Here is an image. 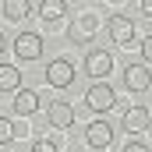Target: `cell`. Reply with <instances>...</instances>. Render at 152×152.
Here are the masks:
<instances>
[{
	"instance_id": "obj_2",
	"label": "cell",
	"mask_w": 152,
	"mask_h": 152,
	"mask_svg": "<svg viewBox=\"0 0 152 152\" xmlns=\"http://www.w3.org/2000/svg\"><path fill=\"white\" fill-rule=\"evenodd\" d=\"M85 145H88V149H96V152L110 149V145H113V124H110V120H103V117H96V120L85 127Z\"/></svg>"
},
{
	"instance_id": "obj_14",
	"label": "cell",
	"mask_w": 152,
	"mask_h": 152,
	"mask_svg": "<svg viewBox=\"0 0 152 152\" xmlns=\"http://www.w3.org/2000/svg\"><path fill=\"white\" fill-rule=\"evenodd\" d=\"M14 142V124L7 117H0V145H11Z\"/></svg>"
},
{
	"instance_id": "obj_13",
	"label": "cell",
	"mask_w": 152,
	"mask_h": 152,
	"mask_svg": "<svg viewBox=\"0 0 152 152\" xmlns=\"http://www.w3.org/2000/svg\"><path fill=\"white\" fill-rule=\"evenodd\" d=\"M39 14H42L46 21H57V18L67 14V0H42V4H39Z\"/></svg>"
},
{
	"instance_id": "obj_19",
	"label": "cell",
	"mask_w": 152,
	"mask_h": 152,
	"mask_svg": "<svg viewBox=\"0 0 152 152\" xmlns=\"http://www.w3.org/2000/svg\"><path fill=\"white\" fill-rule=\"evenodd\" d=\"M4 46H7V39H4V32H0V53H4Z\"/></svg>"
},
{
	"instance_id": "obj_4",
	"label": "cell",
	"mask_w": 152,
	"mask_h": 152,
	"mask_svg": "<svg viewBox=\"0 0 152 152\" xmlns=\"http://www.w3.org/2000/svg\"><path fill=\"white\" fill-rule=\"evenodd\" d=\"M113 103H117V92H113V85H106V81H96V85L85 92V106L96 110V113L113 110Z\"/></svg>"
},
{
	"instance_id": "obj_1",
	"label": "cell",
	"mask_w": 152,
	"mask_h": 152,
	"mask_svg": "<svg viewBox=\"0 0 152 152\" xmlns=\"http://www.w3.org/2000/svg\"><path fill=\"white\" fill-rule=\"evenodd\" d=\"M75 64L71 60H64V57H57V60H50L46 64V85L50 88H71L75 85Z\"/></svg>"
},
{
	"instance_id": "obj_6",
	"label": "cell",
	"mask_w": 152,
	"mask_h": 152,
	"mask_svg": "<svg viewBox=\"0 0 152 152\" xmlns=\"http://www.w3.org/2000/svg\"><path fill=\"white\" fill-rule=\"evenodd\" d=\"M106 28H110V39H113L117 46H131V42L138 39V36H134V21H131L127 14H113Z\"/></svg>"
},
{
	"instance_id": "obj_12",
	"label": "cell",
	"mask_w": 152,
	"mask_h": 152,
	"mask_svg": "<svg viewBox=\"0 0 152 152\" xmlns=\"http://www.w3.org/2000/svg\"><path fill=\"white\" fill-rule=\"evenodd\" d=\"M28 11H32V0H4V18L7 21H21V18H28Z\"/></svg>"
},
{
	"instance_id": "obj_18",
	"label": "cell",
	"mask_w": 152,
	"mask_h": 152,
	"mask_svg": "<svg viewBox=\"0 0 152 152\" xmlns=\"http://www.w3.org/2000/svg\"><path fill=\"white\" fill-rule=\"evenodd\" d=\"M142 18H152V0H142Z\"/></svg>"
},
{
	"instance_id": "obj_9",
	"label": "cell",
	"mask_w": 152,
	"mask_h": 152,
	"mask_svg": "<svg viewBox=\"0 0 152 152\" xmlns=\"http://www.w3.org/2000/svg\"><path fill=\"white\" fill-rule=\"evenodd\" d=\"M50 124H53V127H60V131H64V127H71V124H75V106H71L67 99H57V103L50 106Z\"/></svg>"
},
{
	"instance_id": "obj_11",
	"label": "cell",
	"mask_w": 152,
	"mask_h": 152,
	"mask_svg": "<svg viewBox=\"0 0 152 152\" xmlns=\"http://www.w3.org/2000/svg\"><path fill=\"white\" fill-rule=\"evenodd\" d=\"M124 127H127V131H145V127H149V110H145V106H131V110L124 113Z\"/></svg>"
},
{
	"instance_id": "obj_16",
	"label": "cell",
	"mask_w": 152,
	"mask_h": 152,
	"mask_svg": "<svg viewBox=\"0 0 152 152\" xmlns=\"http://www.w3.org/2000/svg\"><path fill=\"white\" fill-rule=\"evenodd\" d=\"M142 57H145V64H149V57H152V36H142Z\"/></svg>"
},
{
	"instance_id": "obj_3",
	"label": "cell",
	"mask_w": 152,
	"mask_h": 152,
	"mask_svg": "<svg viewBox=\"0 0 152 152\" xmlns=\"http://www.w3.org/2000/svg\"><path fill=\"white\" fill-rule=\"evenodd\" d=\"M14 57L25 64V60H39L42 57V36L32 32V28H25V32H18L14 39Z\"/></svg>"
},
{
	"instance_id": "obj_17",
	"label": "cell",
	"mask_w": 152,
	"mask_h": 152,
	"mask_svg": "<svg viewBox=\"0 0 152 152\" xmlns=\"http://www.w3.org/2000/svg\"><path fill=\"white\" fill-rule=\"evenodd\" d=\"M124 152H149V145H145V142H127Z\"/></svg>"
},
{
	"instance_id": "obj_15",
	"label": "cell",
	"mask_w": 152,
	"mask_h": 152,
	"mask_svg": "<svg viewBox=\"0 0 152 152\" xmlns=\"http://www.w3.org/2000/svg\"><path fill=\"white\" fill-rule=\"evenodd\" d=\"M32 152H57V145H53V142H46V138H39L36 145H32Z\"/></svg>"
},
{
	"instance_id": "obj_10",
	"label": "cell",
	"mask_w": 152,
	"mask_h": 152,
	"mask_svg": "<svg viewBox=\"0 0 152 152\" xmlns=\"http://www.w3.org/2000/svg\"><path fill=\"white\" fill-rule=\"evenodd\" d=\"M14 88H21V67L0 64V92H14Z\"/></svg>"
},
{
	"instance_id": "obj_5",
	"label": "cell",
	"mask_w": 152,
	"mask_h": 152,
	"mask_svg": "<svg viewBox=\"0 0 152 152\" xmlns=\"http://www.w3.org/2000/svg\"><path fill=\"white\" fill-rule=\"evenodd\" d=\"M110 71H113V53H110V50H88V53H85V75L88 78L103 81Z\"/></svg>"
},
{
	"instance_id": "obj_8",
	"label": "cell",
	"mask_w": 152,
	"mask_h": 152,
	"mask_svg": "<svg viewBox=\"0 0 152 152\" xmlns=\"http://www.w3.org/2000/svg\"><path fill=\"white\" fill-rule=\"evenodd\" d=\"M18 96H14V113L18 117H32L39 110V92L36 88H14Z\"/></svg>"
},
{
	"instance_id": "obj_7",
	"label": "cell",
	"mask_w": 152,
	"mask_h": 152,
	"mask_svg": "<svg viewBox=\"0 0 152 152\" xmlns=\"http://www.w3.org/2000/svg\"><path fill=\"white\" fill-rule=\"evenodd\" d=\"M124 85L131 92H145L149 88V64H127L124 67Z\"/></svg>"
}]
</instances>
